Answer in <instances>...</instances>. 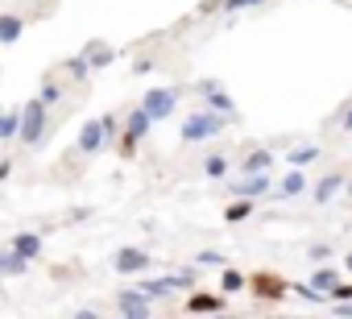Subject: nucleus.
Here are the masks:
<instances>
[{"label":"nucleus","instance_id":"nucleus-15","mask_svg":"<svg viewBox=\"0 0 352 319\" xmlns=\"http://www.w3.org/2000/svg\"><path fill=\"white\" fill-rule=\"evenodd\" d=\"M187 311H191V315H220V311H224V294H204V290H195V294L187 298Z\"/></svg>","mask_w":352,"mask_h":319},{"label":"nucleus","instance_id":"nucleus-30","mask_svg":"<svg viewBox=\"0 0 352 319\" xmlns=\"http://www.w3.org/2000/svg\"><path fill=\"white\" fill-rule=\"evenodd\" d=\"M265 0H220V13H245V9H257Z\"/></svg>","mask_w":352,"mask_h":319},{"label":"nucleus","instance_id":"nucleus-33","mask_svg":"<svg viewBox=\"0 0 352 319\" xmlns=\"http://www.w3.org/2000/svg\"><path fill=\"white\" fill-rule=\"evenodd\" d=\"M340 133H352V100L340 108Z\"/></svg>","mask_w":352,"mask_h":319},{"label":"nucleus","instance_id":"nucleus-14","mask_svg":"<svg viewBox=\"0 0 352 319\" xmlns=\"http://www.w3.org/2000/svg\"><path fill=\"white\" fill-rule=\"evenodd\" d=\"M9 249H13L17 257H25V261H38V253H42V232H17V236L9 241Z\"/></svg>","mask_w":352,"mask_h":319},{"label":"nucleus","instance_id":"nucleus-22","mask_svg":"<svg viewBox=\"0 0 352 319\" xmlns=\"http://www.w3.org/2000/svg\"><path fill=\"white\" fill-rule=\"evenodd\" d=\"M67 100V87L58 83V79H42V87H38V104L42 108H58Z\"/></svg>","mask_w":352,"mask_h":319},{"label":"nucleus","instance_id":"nucleus-21","mask_svg":"<svg viewBox=\"0 0 352 319\" xmlns=\"http://www.w3.org/2000/svg\"><path fill=\"white\" fill-rule=\"evenodd\" d=\"M83 58H87V67H91V71H104V67L116 58V50H112V46H104V42H87Z\"/></svg>","mask_w":352,"mask_h":319},{"label":"nucleus","instance_id":"nucleus-12","mask_svg":"<svg viewBox=\"0 0 352 319\" xmlns=\"http://www.w3.org/2000/svg\"><path fill=\"white\" fill-rule=\"evenodd\" d=\"M274 191H278L274 199H298V195H307V191H311V183H307V170H290V175H286V179H282Z\"/></svg>","mask_w":352,"mask_h":319},{"label":"nucleus","instance_id":"nucleus-16","mask_svg":"<svg viewBox=\"0 0 352 319\" xmlns=\"http://www.w3.org/2000/svg\"><path fill=\"white\" fill-rule=\"evenodd\" d=\"M319 153H323V149H319L315 141H307V145H294V149L286 153V166H290V170H307L311 162H319Z\"/></svg>","mask_w":352,"mask_h":319},{"label":"nucleus","instance_id":"nucleus-37","mask_svg":"<svg viewBox=\"0 0 352 319\" xmlns=\"http://www.w3.org/2000/svg\"><path fill=\"white\" fill-rule=\"evenodd\" d=\"M9 175H13V162H9V157H5V162H0V183H5Z\"/></svg>","mask_w":352,"mask_h":319},{"label":"nucleus","instance_id":"nucleus-2","mask_svg":"<svg viewBox=\"0 0 352 319\" xmlns=\"http://www.w3.org/2000/svg\"><path fill=\"white\" fill-rule=\"evenodd\" d=\"M46 124H50V108H42L38 96L25 100V104H21V129H17V141L34 149V145L46 137Z\"/></svg>","mask_w":352,"mask_h":319},{"label":"nucleus","instance_id":"nucleus-3","mask_svg":"<svg viewBox=\"0 0 352 319\" xmlns=\"http://www.w3.org/2000/svg\"><path fill=\"white\" fill-rule=\"evenodd\" d=\"M179 100H183V96H179V87H149V91L141 96V104H137V108H141L153 124H162V120H170V112H174V108H179Z\"/></svg>","mask_w":352,"mask_h":319},{"label":"nucleus","instance_id":"nucleus-9","mask_svg":"<svg viewBox=\"0 0 352 319\" xmlns=\"http://www.w3.org/2000/svg\"><path fill=\"white\" fill-rule=\"evenodd\" d=\"M274 162H278L274 149H249L241 162H236V175H241V179H249V175H265V170H274Z\"/></svg>","mask_w":352,"mask_h":319},{"label":"nucleus","instance_id":"nucleus-35","mask_svg":"<svg viewBox=\"0 0 352 319\" xmlns=\"http://www.w3.org/2000/svg\"><path fill=\"white\" fill-rule=\"evenodd\" d=\"M71 319H100V311H96V307H79Z\"/></svg>","mask_w":352,"mask_h":319},{"label":"nucleus","instance_id":"nucleus-10","mask_svg":"<svg viewBox=\"0 0 352 319\" xmlns=\"http://www.w3.org/2000/svg\"><path fill=\"white\" fill-rule=\"evenodd\" d=\"M270 191H274V179H270V170H265V175H249V179L232 183V195H236V199H265Z\"/></svg>","mask_w":352,"mask_h":319},{"label":"nucleus","instance_id":"nucleus-36","mask_svg":"<svg viewBox=\"0 0 352 319\" xmlns=\"http://www.w3.org/2000/svg\"><path fill=\"white\" fill-rule=\"evenodd\" d=\"M331 307H336L340 319H352V302H331Z\"/></svg>","mask_w":352,"mask_h":319},{"label":"nucleus","instance_id":"nucleus-4","mask_svg":"<svg viewBox=\"0 0 352 319\" xmlns=\"http://www.w3.org/2000/svg\"><path fill=\"white\" fill-rule=\"evenodd\" d=\"M199 96H204V108H208V112L236 120V100L224 91V83H220V79H204V83H199Z\"/></svg>","mask_w":352,"mask_h":319},{"label":"nucleus","instance_id":"nucleus-27","mask_svg":"<svg viewBox=\"0 0 352 319\" xmlns=\"http://www.w3.org/2000/svg\"><path fill=\"white\" fill-rule=\"evenodd\" d=\"M191 261H195V270H224V265H228V257L216 253V249H204V253H195Z\"/></svg>","mask_w":352,"mask_h":319},{"label":"nucleus","instance_id":"nucleus-24","mask_svg":"<svg viewBox=\"0 0 352 319\" xmlns=\"http://www.w3.org/2000/svg\"><path fill=\"white\" fill-rule=\"evenodd\" d=\"M17 129H21V108L0 112V141H17Z\"/></svg>","mask_w":352,"mask_h":319},{"label":"nucleus","instance_id":"nucleus-1","mask_svg":"<svg viewBox=\"0 0 352 319\" xmlns=\"http://www.w3.org/2000/svg\"><path fill=\"white\" fill-rule=\"evenodd\" d=\"M228 124H232L228 116H216V112L199 108V112H191V116L183 120L179 137H183V145H199V141H216V137H220V133H224Z\"/></svg>","mask_w":352,"mask_h":319},{"label":"nucleus","instance_id":"nucleus-39","mask_svg":"<svg viewBox=\"0 0 352 319\" xmlns=\"http://www.w3.org/2000/svg\"><path fill=\"white\" fill-rule=\"evenodd\" d=\"M212 319H241V315H224V311H220V315H212Z\"/></svg>","mask_w":352,"mask_h":319},{"label":"nucleus","instance_id":"nucleus-19","mask_svg":"<svg viewBox=\"0 0 352 319\" xmlns=\"http://www.w3.org/2000/svg\"><path fill=\"white\" fill-rule=\"evenodd\" d=\"M21 34H25V17H17V13H0V42L13 46Z\"/></svg>","mask_w":352,"mask_h":319},{"label":"nucleus","instance_id":"nucleus-6","mask_svg":"<svg viewBox=\"0 0 352 319\" xmlns=\"http://www.w3.org/2000/svg\"><path fill=\"white\" fill-rule=\"evenodd\" d=\"M344 183H348V179H344V170H327V175L307 191V195H311V204H315V208H327V204L344 191Z\"/></svg>","mask_w":352,"mask_h":319},{"label":"nucleus","instance_id":"nucleus-32","mask_svg":"<svg viewBox=\"0 0 352 319\" xmlns=\"http://www.w3.org/2000/svg\"><path fill=\"white\" fill-rule=\"evenodd\" d=\"M331 257V245H311L307 249V261H327Z\"/></svg>","mask_w":352,"mask_h":319},{"label":"nucleus","instance_id":"nucleus-7","mask_svg":"<svg viewBox=\"0 0 352 319\" xmlns=\"http://www.w3.org/2000/svg\"><path fill=\"white\" fill-rule=\"evenodd\" d=\"M149 253L145 249H133V245H124V249H116V257H112V270L116 274H145L149 270Z\"/></svg>","mask_w":352,"mask_h":319},{"label":"nucleus","instance_id":"nucleus-26","mask_svg":"<svg viewBox=\"0 0 352 319\" xmlns=\"http://www.w3.org/2000/svg\"><path fill=\"white\" fill-rule=\"evenodd\" d=\"M63 71L71 75V83H87V75H91V67H87V58H83V54H71V58L63 63Z\"/></svg>","mask_w":352,"mask_h":319},{"label":"nucleus","instance_id":"nucleus-34","mask_svg":"<svg viewBox=\"0 0 352 319\" xmlns=\"http://www.w3.org/2000/svg\"><path fill=\"white\" fill-rule=\"evenodd\" d=\"M153 67H157V63H153V58H137V63H133V71H137V75H149V71H153Z\"/></svg>","mask_w":352,"mask_h":319},{"label":"nucleus","instance_id":"nucleus-38","mask_svg":"<svg viewBox=\"0 0 352 319\" xmlns=\"http://www.w3.org/2000/svg\"><path fill=\"white\" fill-rule=\"evenodd\" d=\"M344 274H352V253H348V257H344Z\"/></svg>","mask_w":352,"mask_h":319},{"label":"nucleus","instance_id":"nucleus-29","mask_svg":"<svg viewBox=\"0 0 352 319\" xmlns=\"http://www.w3.org/2000/svg\"><path fill=\"white\" fill-rule=\"evenodd\" d=\"M327 302H352V282H344V278H340V282L327 290Z\"/></svg>","mask_w":352,"mask_h":319},{"label":"nucleus","instance_id":"nucleus-20","mask_svg":"<svg viewBox=\"0 0 352 319\" xmlns=\"http://www.w3.org/2000/svg\"><path fill=\"white\" fill-rule=\"evenodd\" d=\"M25 270H30V261H25V257H17L9 245L0 249V278H21Z\"/></svg>","mask_w":352,"mask_h":319},{"label":"nucleus","instance_id":"nucleus-40","mask_svg":"<svg viewBox=\"0 0 352 319\" xmlns=\"http://www.w3.org/2000/svg\"><path fill=\"white\" fill-rule=\"evenodd\" d=\"M344 191H348V199H352V183H344Z\"/></svg>","mask_w":352,"mask_h":319},{"label":"nucleus","instance_id":"nucleus-17","mask_svg":"<svg viewBox=\"0 0 352 319\" xmlns=\"http://www.w3.org/2000/svg\"><path fill=\"white\" fill-rule=\"evenodd\" d=\"M253 290H257V298H270V302L286 298V294H282V290H286V282H282L278 274H257V278H253Z\"/></svg>","mask_w":352,"mask_h":319},{"label":"nucleus","instance_id":"nucleus-5","mask_svg":"<svg viewBox=\"0 0 352 319\" xmlns=\"http://www.w3.org/2000/svg\"><path fill=\"white\" fill-rule=\"evenodd\" d=\"M149 129H153V120H149L141 108H133V112L124 116V141H120V153L129 157V153H133V149H137V145L149 137Z\"/></svg>","mask_w":352,"mask_h":319},{"label":"nucleus","instance_id":"nucleus-28","mask_svg":"<svg viewBox=\"0 0 352 319\" xmlns=\"http://www.w3.org/2000/svg\"><path fill=\"white\" fill-rule=\"evenodd\" d=\"M249 212H253V199H232V204L224 208V220H228V224H241V220H249Z\"/></svg>","mask_w":352,"mask_h":319},{"label":"nucleus","instance_id":"nucleus-8","mask_svg":"<svg viewBox=\"0 0 352 319\" xmlns=\"http://www.w3.org/2000/svg\"><path fill=\"white\" fill-rule=\"evenodd\" d=\"M104 145H108L104 116H96V120H87V124H83V133H79V153H83V157H96Z\"/></svg>","mask_w":352,"mask_h":319},{"label":"nucleus","instance_id":"nucleus-13","mask_svg":"<svg viewBox=\"0 0 352 319\" xmlns=\"http://www.w3.org/2000/svg\"><path fill=\"white\" fill-rule=\"evenodd\" d=\"M137 290H141L145 298H166V294H174V290H183V282L174 278V274H166V278H145Z\"/></svg>","mask_w":352,"mask_h":319},{"label":"nucleus","instance_id":"nucleus-31","mask_svg":"<svg viewBox=\"0 0 352 319\" xmlns=\"http://www.w3.org/2000/svg\"><path fill=\"white\" fill-rule=\"evenodd\" d=\"M294 294H298L302 302H315V307H319V302H327V294H319L311 282H307V286H294Z\"/></svg>","mask_w":352,"mask_h":319},{"label":"nucleus","instance_id":"nucleus-18","mask_svg":"<svg viewBox=\"0 0 352 319\" xmlns=\"http://www.w3.org/2000/svg\"><path fill=\"white\" fill-rule=\"evenodd\" d=\"M232 175V157L228 153H208L204 157V179H228Z\"/></svg>","mask_w":352,"mask_h":319},{"label":"nucleus","instance_id":"nucleus-11","mask_svg":"<svg viewBox=\"0 0 352 319\" xmlns=\"http://www.w3.org/2000/svg\"><path fill=\"white\" fill-rule=\"evenodd\" d=\"M116 307H120V315H129V319H149V298H145L141 290H120V294H116Z\"/></svg>","mask_w":352,"mask_h":319},{"label":"nucleus","instance_id":"nucleus-23","mask_svg":"<svg viewBox=\"0 0 352 319\" xmlns=\"http://www.w3.org/2000/svg\"><path fill=\"white\" fill-rule=\"evenodd\" d=\"M245 286H249V278H245L241 270H232V265L220 270V290H224V294H241Z\"/></svg>","mask_w":352,"mask_h":319},{"label":"nucleus","instance_id":"nucleus-25","mask_svg":"<svg viewBox=\"0 0 352 319\" xmlns=\"http://www.w3.org/2000/svg\"><path fill=\"white\" fill-rule=\"evenodd\" d=\"M336 282H340V270H336V265H319V270L311 274V286H315L319 294H327Z\"/></svg>","mask_w":352,"mask_h":319}]
</instances>
